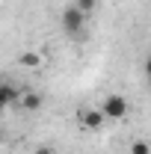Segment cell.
<instances>
[{
  "label": "cell",
  "mask_w": 151,
  "mask_h": 154,
  "mask_svg": "<svg viewBox=\"0 0 151 154\" xmlns=\"http://www.w3.org/2000/svg\"><path fill=\"white\" fill-rule=\"evenodd\" d=\"M86 18H89L86 12H80L74 3H68V6L62 9V15H59L65 36H83V30H86Z\"/></svg>",
  "instance_id": "6da1fadb"
},
{
  "label": "cell",
  "mask_w": 151,
  "mask_h": 154,
  "mask_svg": "<svg viewBox=\"0 0 151 154\" xmlns=\"http://www.w3.org/2000/svg\"><path fill=\"white\" fill-rule=\"evenodd\" d=\"M101 110L107 116V122H122L128 116V98L125 95H107L101 101Z\"/></svg>",
  "instance_id": "7a4b0ae2"
},
{
  "label": "cell",
  "mask_w": 151,
  "mask_h": 154,
  "mask_svg": "<svg viewBox=\"0 0 151 154\" xmlns=\"http://www.w3.org/2000/svg\"><path fill=\"white\" fill-rule=\"evenodd\" d=\"M21 95H24V89H18L12 80H3V83H0V104H3V107L21 104Z\"/></svg>",
  "instance_id": "3957f363"
},
{
  "label": "cell",
  "mask_w": 151,
  "mask_h": 154,
  "mask_svg": "<svg viewBox=\"0 0 151 154\" xmlns=\"http://www.w3.org/2000/svg\"><path fill=\"white\" fill-rule=\"evenodd\" d=\"M104 122H107V116H104L101 107H98V110H83V113H80V125H83L86 131H101Z\"/></svg>",
  "instance_id": "277c9868"
},
{
  "label": "cell",
  "mask_w": 151,
  "mask_h": 154,
  "mask_svg": "<svg viewBox=\"0 0 151 154\" xmlns=\"http://www.w3.org/2000/svg\"><path fill=\"white\" fill-rule=\"evenodd\" d=\"M42 101H45V98L39 95V92H33V89H24V95H21V107L33 113V110H39V107H42Z\"/></svg>",
  "instance_id": "5b68a950"
},
{
  "label": "cell",
  "mask_w": 151,
  "mask_h": 154,
  "mask_svg": "<svg viewBox=\"0 0 151 154\" xmlns=\"http://www.w3.org/2000/svg\"><path fill=\"white\" fill-rule=\"evenodd\" d=\"M21 65H24V68H39V65H42V54H36V51L21 54Z\"/></svg>",
  "instance_id": "8992f818"
},
{
  "label": "cell",
  "mask_w": 151,
  "mask_h": 154,
  "mask_svg": "<svg viewBox=\"0 0 151 154\" xmlns=\"http://www.w3.org/2000/svg\"><path fill=\"white\" fill-rule=\"evenodd\" d=\"M74 6L80 12H86V15H95V9H98V0H74Z\"/></svg>",
  "instance_id": "52a82bcc"
},
{
  "label": "cell",
  "mask_w": 151,
  "mask_h": 154,
  "mask_svg": "<svg viewBox=\"0 0 151 154\" xmlns=\"http://www.w3.org/2000/svg\"><path fill=\"white\" fill-rule=\"evenodd\" d=\"M131 154H151V142H145V139L131 142Z\"/></svg>",
  "instance_id": "ba28073f"
},
{
  "label": "cell",
  "mask_w": 151,
  "mask_h": 154,
  "mask_svg": "<svg viewBox=\"0 0 151 154\" xmlns=\"http://www.w3.org/2000/svg\"><path fill=\"white\" fill-rule=\"evenodd\" d=\"M33 154H54V148H51V145H39Z\"/></svg>",
  "instance_id": "9c48e42d"
},
{
  "label": "cell",
  "mask_w": 151,
  "mask_h": 154,
  "mask_svg": "<svg viewBox=\"0 0 151 154\" xmlns=\"http://www.w3.org/2000/svg\"><path fill=\"white\" fill-rule=\"evenodd\" d=\"M142 71H145V77H148V80H151V57L145 59V62H142Z\"/></svg>",
  "instance_id": "30bf717a"
}]
</instances>
